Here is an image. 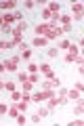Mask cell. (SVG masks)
<instances>
[{
	"label": "cell",
	"instance_id": "obj_1",
	"mask_svg": "<svg viewBox=\"0 0 84 126\" xmlns=\"http://www.w3.org/2000/svg\"><path fill=\"white\" fill-rule=\"evenodd\" d=\"M61 34H65V32H63L59 25H50L49 23V27H46V32H44V38L46 40H53V38H59Z\"/></svg>",
	"mask_w": 84,
	"mask_h": 126
},
{
	"label": "cell",
	"instance_id": "obj_2",
	"mask_svg": "<svg viewBox=\"0 0 84 126\" xmlns=\"http://www.w3.org/2000/svg\"><path fill=\"white\" fill-rule=\"evenodd\" d=\"M82 11H84V4H82V2H74V4H71L74 19H82Z\"/></svg>",
	"mask_w": 84,
	"mask_h": 126
},
{
	"label": "cell",
	"instance_id": "obj_3",
	"mask_svg": "<svg viewBox=\"0 0 84 126\" xmlns=\"http://www.w3.org/2000/svg\"><path fill=\"white\" fill-rule=\"evenodd\" d=\"M19 63H21V57H11L9 61L4 63V67H6V69H11V72H15V69H17V65H19Z\"/></svg>",
	"mask_w": 84,
	"mask_h": 126
},
{
	"label": "cell",
	"instance_id": "obj_4",
	"mask_svg": "<svg viewBox=\"0 0 84 126\" xmlns=\"http://www.w3.org/2000/svg\"><path fill=\"white\" fill-rule=\"evenodd\" d=\"M40 69H42V74L46 76V80L55 78V74H53V69H50V65H49V63H42V65H40Z\"/></svg>",
	"mask_w": 84,
	"mask_h": 126
},
{
	"label": "cell",
	"instance_id": "obj_5",
	"mask_svg": "<svg viewBox=\"0 0 84 126\" xmlns=\"http://www.w3.org/2000/svg\"><path fill=\"white\" fill-rule=\"evenodd\" d=\"M76 99H80V90H76V88L67 90V101H76Z\"/></svg>",
	"mask_w": 84,
	"mask_h": 126
},
{
	"label": "cell",
	"instance_id": "obj_6",
	"mask_svg": "<svg viewBox=\"0 0 84 126\" xmlns=\"http://www.w3.org/2000/svg\"><path fill=\"white\" fill-rule=\"evenodd\" d=\"M15 21V13H6V15H2V23H13Z\"/></svg>",
	"mask_w": 84,
	"mask_h": 126
},
{
	"label": "cell",
	"instance_id": "obj_7",
	"mask_svg": "<svg viewBox=\"0 0 84 126\" xmlns=\"http://www.w3.org/2000/svg\"><path fill=\"white\" fill-rule=\"evenodd\" d=\"M44 99H46V94H44V93H36V94H32V101H36V103H42Z\"/></svg>",
	"mask_w": 84,
	"mask_h": 126
},
{
	"label": "cell",
	"instance_id": "obj_8",
	"mask_svg": "<svg viewBox=\"0 0 84 126\" xmlns=\"http://www.w3.org/2000/svg\"><path fill=\"white\" fill-rule=\"evenodd\" d=\"M0 9H2V11H11V9H15V2H11V0L0 2Z\"/></svg>",
	"mask_w": 84,
	"mask_h": 126
},
{
	"label": "cell",
	"instance_id": "obj_9",
	"mask_svg": "<svg viewBox=\"0 0 84 126\" xmlns=\"http://www.w3.org/2000/svg\"><path fill=\"white\" fill-rule=\"evenodd\" d=\"M46 42H49V40H46L44 36H38V38H34V46H44Z\"/></svg>",
	"mask_w": 84,
	"mask_h": 126
},
{
	"label": "cell",
	"instance_id": "obj_10",
	"mask_svg": "<svg viewBox=\"0 0 84 126\" xmlns=\"http://www.w3.org/2000/svg\"><path fill=\"white\" fill-rule=\"evenodd\" d=\"M46 27H49V23H40V25L38 27H36V34H38V36H42V34H44V32H46Z\"/></svg>",
	"mask_w": 84,
	"mask_h": 126
},
{
	"label": "cell",
	"instance_id": "obj_11",
	"mask_svg": "<svg viewBox=\"0 0 84 126\" xmlns=\"http://www.w3.org/2000/svg\"><path fill=\"white\" fill-rule=\"evenodd\" d=\"M19 113H21V111H19V107H17V105H11V107H9V116H13V118H17Z\"/></svg>",
	"mask_w": 84,
	"mask_h": 126
},
{
	"label": "cell",
	"instance_id": "obj_12",
	"mask_svg": "<svg viewBox=\"0 0 84 126\" xmlns=\"http://www.w3.org/2000/svg\"><path fill=\"white\" fill-rule=\"evenodd\" d=\"M46 9H49L50 13H55V15H57V13H59V2H50V4L46 6Z\"/></svg>",
	"mask_w": 84,
	"mask_h": 126
},
{
	"label": "cell",
	"instance_id": "obj_13",
	"mask_svg": "<svg viewBox=\"0 0 84 126\" xmlns=\"http://www.w3.org/2000/svg\"><path fill=\"white\" fill-rule=\"evenodd\" d=\"M36 113H38L40 118H46V116H49V113H50V109H49V107H40V109H38V111H36Z\"/></svg>",
	"mask_w": 84,
	"mask_h": 126
},
{
	"label": "cell",
	"instance_id": "obj_14",
	"mask_svg": "<svg viewBox=\"0 0 84 126\" xmlns=\"http://www.w3.org/2000/svg\"><path fill=\"white\" fill-rule=\"evenodd\" d=\"M53 15H55V13H50L49 9H44V11H42V19H44V21H50V19H53Z\"/></svg>",
	"mask_w": 84,
	"mask_h": 126
},
{
	"label": "cell",
	"instance_id": "obj_15",
	"mask_svg": "<svg viewBox=\"0 0 84 126\" xmlns=\"http://www.w3.org/2000/svg\"><path fill=\"white\" fill-rule=\"evenodd\" d=\"M27 78H30V74H27V72H19L17 74V80L19 82H27Z\"/></svg>",
	"mask_w": 84,
	"mask_h": 126
},
{
	"label": "cell",
	"instance_id": "obj_16",
	"mask_svg": "<svg viewBox=\"0 0 84 126\" xmlns=\"http://www.w3.org/2000/svg\"><path fill=\"white\" fill-rule=\"evenodd\" d=\"M11 99H13L15 103H17V101H21V90H13V93H11Z\"/></svg>",
	"mask_w": 84,
	"mask_h": 126
},
{
	"label": "cell",
	"instance_id": "obj_17",
	"mask_svg": "<svg viewBox=\"0 0 84 126\" xmlns=\"http://www.w3.org/2000/svg\"><path fill=\"white\" fill-rule=\"evenodd\" d=\"M21 84H23V93H32V88H34V84H32L30 80H27V82H21Z\"/></svg>",
	"mask_w": 84,
	"mask_h": 126
},
{
	"label": "cell",
	"instance_id": "obj_18",
	"mask_svg": "<svg viewBox=\"0 0 84 126\" xmlns=\"http://www.w3.org/2000/svg\"><path fill=\"white\" fill-rule=\"evenodd\" d=\"M67 53H71V55H80V46H76V44H69Z\"/></svg>",
	"mask_w": 84,
	"mask_h": 126
},
{
	"label": "cell",
	"instance_id": "obj_19",
	"mask_svg": "<svg viewBox=\"0 0 84 126\" xmlns=\"http://www.w3.org/2000/svg\"><path fill=\"white\" fill-rule=\"evenodd\" d=\"M76 57H78V55H71V53H67V55H65V63H76Z\"/></svg>",
	"mask_w": 84,
	"mask_h": 126
},
{
	"label": "cell",
	"instance_id": "obj_20",
	"mask_svg": "<svg viewBox=\"0 0 84 126\" xmlns=\"http://www.w3.org/2000/svg\"><path fill=\"white\" fill-rule=\"evenodd\" d=\"M15 30H17V32H23V30H27V23H25V21H19Z\"/></svg>",
	"mask_w": 84,
	"mask_h": 126
},
{
	"label": "cell",
	"instance_id": "obj_21",
	"mask_svg": "<svg viewBox=\"0 0 84 126\" xmlns=\"http://www.w3.org/2000/svg\"><path fill=\"white\" fill-rule=\"evenodd\" d=\"M0 27H2V32H4V34H9V32H13V27H11L9 23H2Z\"/></svg>",
	"mask_w": 84,
	"mask_h": 126
},
{
	"label": "cell",
	"instance_id": "obj_22",
	"mask_svg": "<svg viewBox=\"0 0 84 126\" xmlns=\"http://www.w3.org/2000/svg\"><path fill=\"white\" fill-rule=\"evenodd\" d=\"M36 69H38L36 63H30V65H27V72H30V74H36Z\"/></svg>",
	"mask_w": 84,
	"mask_h": 126
},
{
	"label": "cell",
	"instance_id": "obj_23",
	"mask_svg": "<svg viewBox=\"0 0 84 126\" xmlns=\"http://www.w3.org/2000/svg\"><path fill=\"white\" fill-rule=\"evenodd\" d=\"M17 107H19V111H25V109H27V103H25V101H19V105H17Z\"/></svg>",
	"mask_w": 84,
	"mask_h": 126
},
{
	"label": "cell",
	"instance_id": "obj_24",
	"mask_svg": "<svg viewBox=\"0 0 84 126\" xmlns=\"http://www.w3.org/2000/svg\"><path fill=\"white\" fill-rule=\"evenodd\" d=\"M69 44H71L69 40H61V44H59V48H65V50H67V48H69Z\"/></svg>",
	"mask_w": 84,
	"mask_h": 126
},
{
	"label": "cell",
	"instance_id": "obj_25",
	"mask_svg": "<svg viewBox=\"0 0 84 126\" xmlns=\"http://www.w3.org/2000/svg\"><path fill=\"white\" fill-rule=\"evenodd\" d=\"M4 88L9 90V93H13V90H15V82H6V84H4Z\"/></svg>",
	"mask_w": 84,
	"mask_h": 126
},
{
	"label": "cell",
	"instance_id": "obj_26",
	"mask_svg": "<svg viewBox=\"0 0 84 126\" xmlns=\"http://www.w3.org/2000/svg\"><path fill=\"white\" fill-rule=\"evenodd\" d=\"M49 55H50V57H57V55H59V48H57V46H55V48H50Z\"/></svg>",
	"mask_w": 84,
	"mask_h": 126
},
{
	"label": "cell",
	"instance_id": "obj_27",
	"mask_svg": "<svg viewBox=\"0 0 84 126\" xmlns=\"http://www.w3.org/2000/svg\"><path fill=\"white\" fill-rule=\"evenodd\" d=\"M27 80H30V82H32V84H34V82H38V80H40V78H38V76H36V74H32V76H30V78H27Z\"/></svg>",
	"mask_w": 84,
	"mask_h": 126
},
{
	"label": "cell",
	"instance_id": "obj_28",
	"mask_svg": "<svg viewBox=\"0 0 84 126\" xmlns=\"http://www.w3.org/2000/svg\"><path fill=\"white\" fill-rule=\"evenodd\" d=\"M30 120H32V124H38V122H40V116L36 113V116H32V118H30Z\"/></svg>",
	"mask_w": 84,
	"mask_h": 126
},
{
	"label": "cell",
	"instance_id": "obj_29",
	"mask_svg": "<svg viewBox=\"0 0 84 126\" xmlns=\"http://www.w3.org/2000/svg\"><path fill=\"white\" fill-rule=\"evenodd\" d=\"M17 122H19V124H25L27 120H25V116H21V113H19V116H17Z\"/></svg>",
	"mask_w": 84,
	"mask_h": 126
},
{
	"label": "cell",
	"instance_id": "obj_30",
	"mask_svg": "<svg viewBox=\"0 0 84 126\" xmlns=\"http://www.w3.org/2000/svg\"><path fill=\"white\" fill-rule=\"evenodd\" d=\"M6 111H9V107H6L4 103H0V113H6Z\"/></svg>",
	"mask_w": 84,
	"mask_h": 126
},
{
	"label": "cell",
	"instance_id": "obj_31",
	"mask_svg": "<svg viewBox=\"0 0 84 126\" xmlns=\"http://www.w3.org/2000/svg\"><path fill=\"white\" fill-rule=\"evenodd\" d=\"M59 97H67V88H59Z\"/></svg>",
	"mask_w": 84,
	"mask_h": 126
},
{
	"label": "cell",
	"instance_id": "obj_32",
	"mask_svg": "<svg viewBox=\"0 0 84 126\" xmlns=\"http://www.w3.org/2000/svg\"><path fill=\"white\" fill-rule=\"evenodd\" d=\"M82 124H84V122L80 120V118H78V120H74V122H71V126H82Z\"/></svg>",
	"mask_w": 84,
	"mask_h": 126
},
{
	"label": "cell",
	"instance_id": "obj_33",
	"mask_svg": "<svg viewBox=\"0 0 84 126\" xmlns=\"http://www.w3.org/2000/svg\"><path fill=\"white\" fill-rule=\"evenodd\" d=\"M0 48H6V42L4 40H0Z\"/></svg>",
	"mask_w": 84,
	"mask_h": 126
},
{
	"label": "cell",
	"instance_id": "obj_34",
	"mask_svg": "<svg viewBox=\"0 0 84 126\" xmlns=\"http://www.w3.org/2000/svg\"><path fill=\"white\" fill-rule=\"evenodd\" d=\"M4 69H6V67H4V63H0V74L4 72Z\"/></svg>",
	"mask_w": 84,
	"mask_h": 126
},
{
	"label": "cell",
	"instance_id": "obj_35",
	"mask_svg": "<svg viewBox=\"0 0 84 126\" xmlns=\"http://www.w3.org/2000/svg\"><path fill=\"white\" fill-rule=\"evenodd\" d=\"M2 88H4V84H2V82H0V90H2Z\"/></svg>",
	"mask_w": 84,
	"mask_h": 126
},
{
	"label": "cell",
	"instance_id": "obj_36",
	"mask_svg": "<svg viewBox=\"0 0 84 126\" xmlns=\"http://www.w3.org/2000/svg\"><path fill=\"white\" fill-rule=\"evenodd\" d=\"M0 23H2V13H0Z\"/></svg>",
	"mask_w": 84,
	"mask_h": 126
}]
</instances>
